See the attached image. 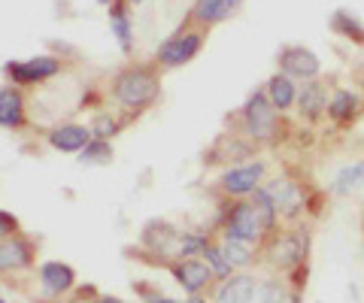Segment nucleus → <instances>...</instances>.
Listing matches in <instances>:
<instances>
[{"instance_id":"6ab92c4d","label":"nucleus","mask_w":364,"mask_h":303,"mask_svg":"<svg viewBox=\"0 0 364 303\" xmlns=\"http://www.w3.org/2000/svg\"><path fill=\"white\" fill-rule=\"evenodd\" d=\"M328 116L334 121H352L358 116V97L352 92H337L331 97V104H328Z\"/></svg>"},{"instance_id":"aec40b11","label":"nucleus","mask_w":364,"mask_h":303,"mask_svg":"<svg viewBox=\"0 0 364 303\" xmlns=\"http://www.w3.org/2000/svg\"><path fill=\"white\" fill-rule=\"evenodd\" d=\"M18 121H21V97L13 88H4L0 92V125L13 128Z\"/></svg>"},{"instance_id":"20e7f679","label":"nucleus","mask_w":364,"mask_h":303,"mask_svg":"<svg viewBox=\"0 0 364 303\" xmlns=\"http://www.w3.org/2000/svg\"><path fill=\"white\" fill-rule=\"evenodd\" d=\"M264 176V164H246V167H234L222 176V185L228 194H255Z\"/></svg>"},{"instance_id":"f257e3e1","label":"nucleus","mask_w":364,"mask_h":303,"mask_svg":"<svg viewBox=\"0 0 364 303\" xmlns=\"http://www.w3.org/2000/svg\"><path fill=\"white\" fill-rule=\"evenodd\" d=\"M158 94V82L149 70H128L116 79V97L124 106H146Z\"/></svg>"},{"instance_id":"9b49d317","label":"nucleus","mask_w":364,"mask_h":303,"mask_svg":"<svg viewBox=\"0 0 364 303\" xmlns=\"http://www.w3.org/2000/svg\"><path fill=\"white\" fill-rule=\"evenodd\" d=\"M49 140H52L55 149H61V152H79V149H85V145L91 143V131L79 128V125H67V128L55 131Z\"/></svg>"},{"instance_id":"423d86ee","label":"nucleus","mask_w":364,"mask_h":303,"mask_svg":"<svg viewBox=\"0 0 364 303\" xmlns=\"http://www.w3.org/2000/svg\"><path fill=\"white\" fill-rule=\"evenodd\" d=\"M198 49H200V33H182V37H173L161 49V64L164 67H179V64L195 58Z\"/></svg>"},{"instance_id":"a878e982","label":"nucleus","mask_w":364,"mask_h":303,"mask_svg":"<svg viewBox=\"0 0 364 303\" xmlns=\"http://www.w3.org/2000/svg\"><path fill=\"white\" fill-rule=\"evenodd\" d=\"M282 285L279 282H267L264 285V303H282Z\"/></svg>"},{"instance_id":"412c9836","label":"nucleus","mask_w":364,"mask_h":303,"mask_svg":"<svg viewBox=\"0 0 364 303\" xmlns=\"http://www.w3.org/2000/svg\"><path fill=\"white\" fill-rule=\"evenodd\" d=\"M331 25H334V31L337 33H343V37H349V40H355V43H364V25L358 18H352L349 13H334V18H331Z\"/></svg>"},{"instance_id":"4468645a","label":"nucleus","mask_w":364,"mask_h":303,"mask_svg":"<svg viewBox=\"0 0 364 303\" xmlns=\"http://www.w3.org/2000/svg\"><path fill=\"white\" fill-rule=\"evenodd\" d=\"M267 97L277 109H289L294 100H298V88H294L291 76H273L267 82Z\"/></svg>"},{"instance_id":"c85d7f7f","label":"nucleus","mask_w":364,"mask_h":303,"mask_svg":"<svg viewBox=\"0 0 364 303\" xmlns=\"http://www.w3.org/2000/svg\"><path fill=\"white\" fill-rule=\"evenodd\" d=\"M104 303H124V300H116V297H107Z\"/></svg>"},{"instance_id":"393cba45","label":"nucleus","mask_w":364,"mask_h":303,"mask_svg":"<svg viewBox=\"0 0 364 303\" xmlns=\"http://www.w3.org/2000/svg\"><path fill=\"white\" fill-rule=\"evenodd\" d=\"M104 155H109L107 143H88L82 152V161H97V158H104Z\"/></svg>"},{"instance_id":"2eb2a0df","label":"nucleus","mask_w":364,"mask_h":303,"mask_svg":"<svg viewBox=\"0 0 364 303\" xmlns=\"http://www.w3.org/2000/svg\"><path fill=\"white\" fill-rule=\"evenodd\" d=\"M361 185H364V161H352V164H346L343 170L334 176L331 192L334 194H352Z\"/></svg>"},{"instance_id":"7c9ffc66","label":"nucleus","mask_w":364,"mask_h":303,"mask_svg":"<svg viewBox=\"0 0 364 303\" xmlns=\"http://www.w3.org/2000/svg\"><path fill=\"white\" fill-rule=\"evenodd\" d=\"M155 303H176V300H155Z\"/></svg>"},{"instance_id":"dca6fc26","label":"nucleus","mask_w":364,"mask_h":303,"mask_svg":"<svg viewBox=\"0 0 364 303\" xmlns=\"http://www.w3.org/2000/svg\"><path fill=\"white\" fill-rule=\"evenodd\" d=\"M31 261V249L21 240H6L0 243V270H16Z\"/></svg>"},{"instance_id":"f8f14e48","label":"nucleus","mask_w":364,"mask_h":303,"mask_svg":"<svg viewBox=\"0 0 364 303\" xmlns=\"http://www.w3.org/2000/svg\"><path fill=\"white\" fill-rule=\"evenodd\" d=\"M210 276H213V270L203 261H186V264L176 267V279L186 291H200L210 282Z\"/></svg>"},{"instance_id":"4be33fe9","label":"nucleus","mask_w":364,"mask_h":303,"mask_svg":"<svg viewBox=\"0 0 364 303\" xmlns=\"http://www.w3.org/2000/svg\"><path fill=\"white\" fill-rule=\"evenodd\" d=\"M225 258H228V264L231 267H240L249 261V246L246 243H237V240H225Z\"/></svg>"},{"instance_id":"cd10ccee","label":"nucleus","mask_w":364,"mask_h":303,"mask_svg":"<svg viewBox=\"0 0 364 303\" xmlns=\"http://www.w3.org/2000/svg\"><path fill=\"white\" fill-rule=\"evenodd\" d=\"M112 128H116V125H112L109 119H100L97 121V137H107V133H112Z\"/></svg>"},{"instance_id":"7ed1b4c3","label":"nucleus","mask_w":364,"mask_h":303,"mask_svg":"<svg viewBox=\"0 0 364 303\" xmlns=\"http://www.w3.org/2000/svg\"><path fill=\"white\" fill-rule=\"evenodd\" d=\"M246 128L255 140H270L277 133V106L270 104L267 92H255L246 104Z\"/></svg>"},{"instance_id":"1a4fd4ad","label":"nucleus","mask_w":364,"mask_h":303,"mask_svg":"<svg viewBox=\"0 0 364 303\" xmlns=\"http://www.w3.org/2000/svg\"><path fill=\"white\" fill-rule=\"evenodd\" d=\"M298 106L306 119H316L328 109V88L322 82H306L298 92Z\"/></svg>"},{"instance_id":"ddd939ff","label":"nucleus","mask_w":364,"mask_h":303,"mask_svg":"<svg viewBox=\"0 0 364 303\" xmlns=\"http://www.w3.org/2000/svg\"><path fill=\"white\" fill-rule=\"evenodd\" d=\"M264 192L270 194V200H273V206H277V209L294 212V209H298V204H301V192L294 188V182H289V179H277V182L264 185Z\"/></svg>"},{"instance_id":"f03ea898","label":"nucleus","mask_w":364,"mask_h":303,"mask_svg":"<svg viewBox=\"0 0 364 303\" xmlns=\"http://www.w3.org/2000/svg\"><path fill=\"white\" fill-rule=\"evenodd\" d=\"M264 228L267 224H264V219H261V212L255 209V204H240V206L231 209V216H228L225 240H237V243L252 246V243H258Z\"/></svg>"},{"instance_id":"bb28decb","label":"nucleus","mask_w":364,"mask_h":303,"mask_svg":"<svg viewBox=\"0 0 364 303\" xmlns=\"http://www.w3.org/2000/svg\"><path fill=\"white\" fill-rule=\"evenodd\" d=\"M13 231H16V219L0 212V237H6V233H13Z\"/></svg>"},{"instance_id":"5701e85b","label":"nucleus","mask_w":364,"mask_h":303,"mask_svg":"<svg viewBox=\"0 0 364 303\" xmlns=\"http://www.w3.org/2000/svg\"><path fill=\"white\" fill-rule=\"evenodd\" d=\"M203 255H207V261L213 264V270H215V273L228 276V273L234 270V267L228 264V258H225V252H222V249H213V246H203Z\"/></svg>"},{"instance_id":"f3484780","label":"nucleus","mask_w":364,"mask_h":303,"mask_svg":"<svg viewBox=\"0 0 364 303\" xmlns=\"http://www.w3.org/2000/svg\"><path fill=\"white\" fill-rule=\"evenodd\" d=\"M43 285H46V291H52V294L67 291V288L73 285V270L67 264H58V261L46 264L43 267Z\"/></svg>"},{"instance_id":"6e6552de","label":"nucleus","mask_w":364,"mask_h":303,"mask_svg":"<svg viewBox=\"0 0 364 303\" xmlns=\"http://www.w3.org/2000/svg\"><path fill=\"white\" fill-rule=\"evenodd\" d=\"M306 258V237L304 233H289L273 246V261L279 267H298Z\"/></svg>"},{"instance_id":"a211bd4d","label":"nucleus","mask_w":364,"mask_h":303,"mask_svg":"<svg viewBox=\"0 0 364 303\" xmlns=\"http://www.w3.org/2000/svg\"><path fill=\"white\" fill-rule=\"evenodd\" d=\"M243 0H198L195 13L200 21H222L234 13L237 6H240Z\"/></svg>"},{"instance_id":"473e14b6","label":"nucleus","mask_w":364,"mask_h":303,"mask_svg":"<svg viewBox=\"0 0 364 303\" xmlns=\"http://www.w3.org/2000/svg\"><path fill=\"white\" fill-rule=\"evenodd\" d=\"M0 303H4V300H0Z\"/></svg>"},{"instance_id":"39448f33","label":"nucleus","mask_w":364,"mask_h":303,"mask_svg":"<svg viewBox=\"0 0 364 303\" xmlns=\"http://www.w3.org/2000/svg\"><path fill=\"white\" fill-rule=\"evenodd\" d=\"M279 64H282V70H286V76H298V79H313L318 73V58L304 46L282 49Z\"/></svg>"},{"instance_id":"0eeeda50","label":"nucleus","mask_w":364,"mask_h":303,"mask_svg":"<svg viewBox=\"0 0 364 303\" xmlns=\"http://www.w3.org/2000/svg\"><path fill=\"white\" fill-rule=\"evenodd\" d=\"M6 73L13 76L16 82H37V79H49V76L58 73V61L55 58H33L25 64H9Z\"/></svg>"},{"instance_id":"2f4dec72","label":"nucleus","mask_w":364,"mask_h":303,"mask_svg":"<svg viewBox=\"0 0 364 303\" xmlns=\"http://www.w3.org/2000/svg\"><path fill=\"white\" fill-rule=\"evenodd\" d=\"M289 303H301V297H291V300H289Z\"/></svg>"},{"instance_id":"c756f323","label":"nucleus","mask_w":364,"mask_h":303,"mask_svg":"<svg viewBox=\"0 0 364 303\" xmlns=\"http://www.w3.org/2000/svg\"><path fill=\"white\" fill-rule=\"evenodd\" d=\"M188 303H207V300H200V297H195V300H188Z\"/></svg>"},{"instance_id":"9d476101","label":"nucleus","mask_w":364,"mask_h":303,"mask_svg":"<svg viewBox=\"0 0 364 303\" xmlns=\"http://www.w3.org/2000/svg\"><path fill=\"white\" fill-rule=\"evenodd\" d=\"M252 297H255L252 276H231L219 288V303H252Z\"/></svg>"},{"instance_id":"b1692460","label":"nucleus","mask_w":364,"mask_h":303,"mask_svg":"<svg viewBox=\"0 0 364 303\" xmlns=\"http://www.w3.org/2000/svg\"><path fill=\"white\" fill-rule=\"evenodd\" d=\"M112 28H116L119 40H122V46L128 49V43H131V31H128V18H124V9H122V6H112Z\"/></svg>"}]
</instances>
